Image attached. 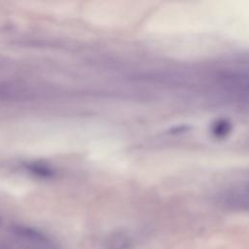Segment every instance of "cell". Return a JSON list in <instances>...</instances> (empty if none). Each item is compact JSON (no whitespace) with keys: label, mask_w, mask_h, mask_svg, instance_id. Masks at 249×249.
<instances>
[{"label":"cell","mask_w":249,"mask_h":249,"mask_svg":"<svg viewBox=\"0 0 249 249\" xmlns=\"http://www.w3.org/2000/svg\"><path fill=\"white\" fill-rule=\"evenodd\" d=\"M231 130V124L225 120L218 121L213 126V134L216 137H224L226 136Z\"/></svg>","instance_id":"obj_2"},{"label":"cell","mask_w":249,"mask_h":249,"mask_svg":"<svg viewBox=\"0 0 249 249\" xmlns=\"http://www.w3.org/2000/svg\"><path fill=\"white\" fill-rule=\"evenodd\" d=\"M27 168L30 172L40 177H51L53 175V170L42 163H30L27 165Z\"/></svg>","instance_id":"obj_1"}]
</instances>
